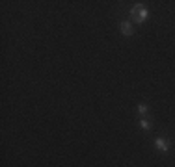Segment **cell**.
Wrapping results in <instances>:
<instances>
[{"instance_id": "4", "label": "cell", "mask_w": 175, "mask_h": 167, "mask_svg": "<svg viewBox=\"0 0 175 167\" xmlns=\"http://www.w3.org/2000/svg\"><path fill=\"white\" fill-rule=\"evenodd\" d=\"M140 126L143 128V130H149V123H147L145 119H142V121H140Z\"/></svg>"}, {"instance_id": "1", "label": "cell", "mask_w": 175, "mask_h": 167, "mask_svg": "<svg viewBox=\"0 0 175 167\" xmlns=\"http://www.w3.org/2000/svg\"><path fill=\"white\" fill-rule=\"evenodd\" d=\"M131 17H132V21H134V22H143V21L149 17V11H147L143 6L138 4V6H134V7L131 9Z\"/></svg>"}, {"instance_id": "3", "label": "cell", "mask_w": 175, "mask_h": 167, "mask_svg": "<svg viewBox=\"0 0 175 167\" xmlns=\"http://www.w3.org/2000/svg\"><path fill=\"white\" fill-rule=\"evenodd\" d=\"M132 26H131V22H121V33L123 35H132Z\"/></svg>"}, {"instance_id": "2", "label": "cell", "mask_w": 175, "mask_h": 167, "mask_svg": "<svg viewBox=\"0 0 175 167\" xmlns=\"http://www.w3.org/2000/svg\"><path fill=\"white\" fill-rule=\"evenodd\" d=\"M155 145H157V147H158V149H160L162 152H168V150H170V145H168V141H166L164 137H158Z\"/></svg>"}, {"instance_id": "5", "label": "cell", "mask_w": 175, "mask_h": 167, "mask_svg": "<svg viewBox=\"0 0 175 167\" xmlns=\"http://www.w3.org/2000/svg\"><path fill=\"white\" fill-rule=\"evenodd\" d=\"M138 111H140L142 115H143V113H147V106H145V104H140V106H138Z\"/></svg>"}]
</instances>
